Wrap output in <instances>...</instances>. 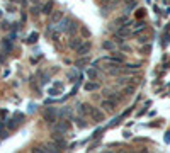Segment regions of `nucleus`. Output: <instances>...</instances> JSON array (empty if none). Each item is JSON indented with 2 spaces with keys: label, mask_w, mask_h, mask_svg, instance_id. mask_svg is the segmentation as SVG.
<instances>
[{
  "label": "nucleus",
  "mask_w": 170,
  "mask_h": 153,
  "mask_svg": "<svg viewBox=\"0 0 170 153\" xmlns=\"http://www.w3.org/2000/svg\"><path fill=\"white\" fill-rule=\"evenodd\" d=\"M90 119H92V121H95V123H102V121L106 119V116H104V110L97 109V107H93L92 112H90Z\"/></svg>",
  "instance_id": "nucleus-1"
},
{
  "label": "nucleus",
  "mask_w": 170,
  "mask_h": 153,
  "mask_svg": "<svg viewBox=\"0 0 170 153\" xmlns=\"http://www.w3.org/2000/svg\"><path fill=\"white\" fill-rule=\"evenodd\" d=\"M100 107H102V110H106V112H114L116 110V102L109 100V99H104V100L100 102Z\"/></svg>",
  "instance_id": "nucleus-2"
},
{
  "label": "nucleus",
  "mask_w": 170,
  "mask_h": 153,
  "mask_svg": "<svg viewBox=\"0 0 170 153\" xmlns=\"http://www.w3.org/2000/svg\"><path fill=\"white\" fill-rule=\"evenodd\" d=\"M68 129H70V123H68V121H61V123H58L55 127H53V131L55 133H61V134L66 133Z\"/></svg>",
  "instance_id": "nucleus-3"
},
{
  "label": "nucleus",
  "mask_w": 170,
  "mask_h": 153,
  "mask_svg": "<svg viewBox=\"0 0 170 153\" xmlns=\"http://www.w3.org/2000/svg\"><path fill=\"white\" fill-rule=\"evenodd\" d=\"M90 48H92V44H90V41H87V42H82V46L78 48V49H76V55H78V56H85V55H89Z\"/></svg>",
  "instance_id": "nucleus-4"
},
{
  "label": "nucleus",
  "mask_w": 170,
  "mask_h": 153,
  "mask_svg": "<svg viewBox=\"0 0 170 153\" xmlns=\"http://www.w3.org/2000/svg\"><path fill=\"white\" fill-rule=\"evenodd\" d=\"M56 116L58 114H56V110L53 107H48V110L44 112V119H48V123H51V124L56 121Z\"/></svg>",
  "instance_id": "nucleus-5"
},
{
  "label": "nucleus",
  "mask_w": 170,
  "mask_h": 153,
  "mask_svg": "<svg viewBox=\"0 0 170 153\" xmlns=\"http://www.w3.org/2000/svg\"><path fill=\"white\" fill-rule=\"evenodd\" d=\"M92 109L93 107L90 106V104H80V106H78V114L80 116H90Z\"/></svg>",
  "instance_id": "nucleus-6"
},
{
  "label": "nucleus",
  "mask_w": 170,
  "mask_h": 153,
  "mask_svg": "<svg viewBox=\"0 0 170 153\" xmlns=\"http://www.w3.org/2000/svg\"><path fill=\"white\" fill-rule=\"evenodd\" d=\"M63 21V12L61 10H55V12L51 14V24H56V22H61Z\"/></svg>",
  "instance_id": "nucleus-7"
},
{
  "label": "nucleus",
  "mask_w": 170,
  "mask_h": 153,
  "mask_svg": "<svg viewBox=\"0 0 170 153\" xmlns=\"http://www.w3.org/2000/svg\"><path fill=\"white\" fill-rule=\"evenodd\" d=\"M53 7H55V2H53V0H49L48 4L42 5V14H46V15H51V14L55 12V10H53Z\"/></svg>",
  "instance_id": "nucleus-8"
},
{
  "label": "nucleus",
  "mask_w": 170,
  "mask_h": 153,
  "mask_svg": "<svg viewBox=\"0 0 170 153\" xmlns=\"http://www.w3.org/2000/svg\"><path fill=\"white\" fill-rule=\"evenodd\" d=\"M42 148L46 150L48 153H59V148H58V146H56L55 143H48V144H44Z\"/></svg>",
  "instance_id": "nucleus-9"
},
{
  "label": "nucleus",
  "mask_w": 170,
  "mask_h": 153,
  "mask_svg": "<svg viewBox=\"0 0 170 153\" xmlns=\"http://www.w3.org/2000/svg\"><path fill=\"white\" fill-rule=\"evenodd\" d=\"M80 46H82V38H72V39H70V48L78 49Z\"/></svg>",
  "instance_id": "nucleus-10"
},
{
  "label": "nucleus",
  "mask_w": 170,
  "mask_h": 153,
  "mask_svg": "<svg viewBox=\"0 0 170 153\" xmlns=\"http://www.w3.org/2000/svg\"><path fill=\"white\" fill-rule=\"evenodd\" d=\"M99 89V83H95V82H87L85 83V90L87 92H93V90H97Z\"/></svg>",
  "instance_id": "nucleus-11"
},
{
  "label": "nucleus",
  "mask_w": 170,
  "mask_h": 153,
  "mask_svg": "<svg viewBox=\"0 0 170 153\" xmlns=\"http://www.w3.org/2000/svg\"><path fill=\"white\" fill-rule=\"evenodd\" d=\"M102 48H104V49H107V51H110V49H114V48H116V44H114V41L107 39V41L102 42Z\"/></svg>",
  "instance_id": "nucleus-12"
},
{
  "label": "nucleus",
  "mask_w": 170,
  "mask_h": 153,
  "mask_svg": "<svg viewBox=\"0 0 170 153\" xmlns=\"http://www.w3.org/2000/svg\"><path fill=\"white\" fill-rule=\"evenodd\" d=\"M87 76H89L90 80H95V78L99 76V72L95 70V68H89V70H87Z\"/></svg>",
  "instance_id": "nucleus-13"
},
{
  "label": "nucleus",
  "mask_w": 170,
  "mask_h": 153,
  "mask_svg": "<svg viewBox=\"0 0 170 153\" xmlns=\"http://www.w3.org/2000/svg\"><path fill=\"white\" fill-rule=\"evenodd\" d=\"M55 144L58 146L59 150H63L65 146H66V141H65L63 138H55Z\"/></svg>",
  "instance_id": "nucleus-14"
},
{
  "label": "nucleus",
  "mask_w": 170,
  "mask_h": 153,
  "mask_svg": "<svg viewBox=\"0 0 170 153\" xmlns=\"http://www.w3.org/2000/svg\"><path fill=\"white\" fill-rule=\"evenodd\" d=\"M58 114L61 116V117H66V116H70V114H72V109H68V107H65V109H61V110H59Z\"/></svg>",
  "instance_id": "nucleus-15"
},
{
  "label": "nucleus",
  "mask_w": 170,
  "mask_h": 153,
  "mask_svg": "<svg viewBox=\"0 0 170 153\" xmlns=\"http://www.w3.org/2000/svg\"><path fill=\"white\" fill-rule=\"evenodd\" d=\"M38 38H39V34H38V32L29 34V38H27V42H36V41H38Z\"/></svg>",
  "instance_id": "nucleus-16"
},
{
  "label": "nucleus",
  "mask_w": 170,
  "mask_h": 153,
  "mask_svg": "<svg viewBox=\"0 0 170 153\" xmlns=\"http://www.w3.org/2000/svg\"><path fill=\"white\" fill-rule=\"evenodd\" d=\"M5 8H7V12H10V14H14V12H15V5H14L12 2H8V4L5 5Z\"/></svg>",
  "instance_id": "nucleus-17"
},
{
  "label": "nucleus",
  "mask_w": 170,
  "mask_h": 153,
  "mask_svg": "<svg viewBox=\"0 0 170 153\" xmlns=\"http://www.w3.org/2000/svg\"><path fill=\"white\" fill-rule=\"evenodd\" d=\"M75 121H76V124H78V127H85V126H87V123H83V119H82V117H76Z\"/></svg>",
  "instance_id": "nucleus-18"
},
{
  "label": "nucleus",
  "mask_w": 170,
  "mask_h": 153,
  "mask_svg": "<svg viewBox=\"0 0 170 153\" xmlns=\"http://www.w3.org/2000/svg\"><path fill=\"white\" fill-rule=\"evenodd\" d=\"M7 136V131L4 129V123H0V138H5Z\"/></svg>",
  "instance_id": "nucleus-19"
},
{
  "label": "nucleus",
  "mask_w": 170,
  "mask_h": 153,
  "mask_svg": "<svg viewBox=\"0 0 170 153\" xmlns=\"http://www.w3.org/2000/svg\"><path fill=\"white\" fill-rule=\"evenodd\" d=\"M133 92H134V89H133V87H127V89H124V95H133Z\"/></svg>",
  "instance_id": "nucleus-20"
},
{
  "label": "nucleus",
  "mask_w": 170,
  "mask_h": 153,
  "mask_svg": "<svg viewBox=\"0 0 170 153\" xmlns=\"http://www.w3.org/2000/svg\"><path fill=\"white\" fill-rule=\"evenodd\" d=\"M138 42H141V44H143V42H148V38H146V36H140V38H138Z\"/></svg>",
  "instance_id": "nucleus-21"
},
{
  "label": "nucleus",
  "mask_w": 170,
  "mask_h": 153,
  "mask_svg": "<svg viewBox=\"0 0 170 153\" xmlns=\"http://www.w3.org/2000/svg\"><path fill=\"white\" fill-rule=\"evenodd\" d=\"M4 46H5V48H7V49H8V51L12 49V44H10V41H7V39H5V41H4Z\"/></svg>",
  "instance_id": "nucleus-22"
},
{
  "label": "nucleus",
  "mask_w": 170,
  "mask_h": 153,
  "mask_svg": "<svg viewBox=\"0 0 170 153\" xmlns=\"http://www.w3.org/2000/svg\"><path fill=\"white\" fill-rule=\"evenodd\" d=\"M32 153H48V151H46L44 148H34V150H32Z\"/></svg>",
  "instance_id": "nucleus-23"
},
{
  "label": "nucleus",
  "mask_w": 170,
  "mask_h": 153,
  "mask_svg": "<svg viewBox=\"0 0 170 153\" xmlns=\"http://www.w3.org/2000/svg\"><path fill=\"white\" fill-rule=\"evenodd\" d=\"M136 12H138V14H136V15H138V17H141V15H144V8H138Z\"/></svg>",
  "instance_id": "nucleus-24"
},
{
  "label": "nucleus",
  "mask_w": 170,
  "mask_h": 153,
  "mask_svg": "<svg viewBox=\"0 0 170 153\" xmlns=\"http://www.w3.org/2000/svg\"><path fill=\"white\" fill-rule=\"evenodd\" d=\"M87 61H89V58H85V59H78V61H76V65H83V63H87Z\"/></svg>",
  "instance_id": "nucleus-25"
},
{
  "label": "nucleus",
  "mask_w": 170,
  "mask_h": 153,
  "mask_svg": "<svg viewBox=\"0 0 170 153\" xmlns=\"http://www.w3.org/2000/svg\"><path fill=\"white\" fill-rule=\"evenodd\" d=\"M32 2V5H38V7H41V0H31Z\"/></svg>",
  "instance_id": "nucleus-26"
},
{
  "label": "nucleus",
  "mask_w": 170,
  "mask_h": 153,
  "mask_svg": "<svg viewBox=\"0 0 170 153\" xmlns=\"http://www.w3.org/2000/svg\"><path fill=\"white\" fill-rule=\"evenodd\" d=\"M82 34H83V36H89V31H87V29H85V27H82Z\"/></svg>",
  "instance_id": "nucleus-27"
},
{
  "label": "nucleus",
  "mask_w": 170,
  "mask_h": 153,
  "mask_svg": "<svg viewBox=\"0 0 170 153\" xmlns=\"http://www.w3.org/2000/svg\"><path fill=\"white\" fill-rule=\"evenodd\" d=\"M126 4H129V5H134V4H136V0H126Z\"/></svg>",
  "instance_id": "nucleus-28"
},
{
  "label": "nucleus",
  "mask_w": 170,
  "mask_h": 153,
  "mask_svg": "<svg viewBox=\"0 0 170 153\" xmlns=\"http://www.w3.org/2000/svg\"><path fill=\"white\" fill-rule=\"evenodd\" d=\"M2 27H4V29H8V22H2Z\"/></svg>",
  "instance_id": "nucleus-29"
},
{
  "label": "nucleus",
  "mask_w": 170,
  "mask_h": 153,
  "mask_svg": "<svg viewBox=\"0 0 170 153\" xmlns=\"http://www.w3.org/2000/svg\"><path fill=\"white\" fill-rule=\"evenodd\" d=\"M112 0H102V4H110Z\"/></svg>",
  "instance_id": "nucleus-30"
},
{
  "label": "nucleus",
  "mask_w": 170,
  "mask_h": 153,
  "mask_svg": "<svg viewBox=\"0 0 170 153\" xmlns=\"http://www.w3.org/2000/svg\"><path fill=\"white\" fill-rule=\"evenodd\" d=\"M104 153H112V151H104Z\"/></svg>",
  "instance_id": "nucleus-31"
},
{
  "label": "nucleus",
  "mask_w": 170,
  "mask_h": 153,
  "mask_svg": "<svg viewBox=\"0 0 170 153\" xmlns=\"http://www.w3.org/2000/svg\"><path fill=\"white\" fill-rule=\"evenodd\" d=\"M0 17H2V12H0Z\"/></svg>",
  "instance_id": "nucleus-32"
},
{
  "label": "nucleus",
  "mask_w": 170,
  "mask_h": 153,
  "mask_svg": "<svg viewBox=\"0 0 170 153\" xmlns=\"http://www.w3.org/2000/svg\"><path fill=\"white\" fill-rule=\"evenodd\" d=\"M123 153H127V151H123Z\"/></svg>",
  "instance_id": "nucleus-33"
}]
</instances>
